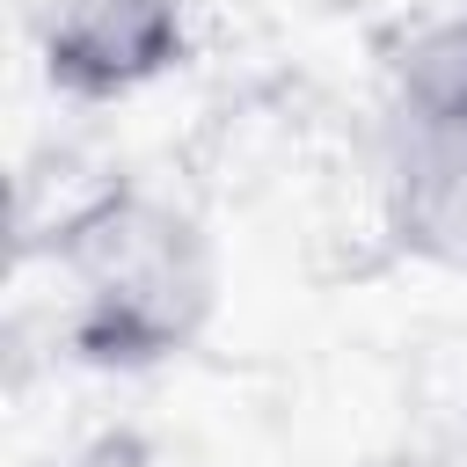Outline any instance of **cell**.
<instances>
[{
	"instance_id": "cell-2",
	"label": "cell",
	"mask_w": 467,
	"mask_h": 467,
	"mask_svg": "<svg viewBox=\"0 0 467 467\" xmlns=\"http://www.w3.org/2000/svg\"><path fill=\"white\" fill-rule=\"evenodd\" d=\"M44 80L73 102H124L182 66L190 7L182 0H51L44 15Z\"/></svg>"
},
{
	"instance_id": "cell-3",
	"label": "cell",
	"mask_w": 467,
	"mask_h": 467,
	"mask_svg": "<svg viewBox=\"0 0 467 467\" xmlns=\"http://www.w3.org/2000/svg\"><path fill=\"white\" fill-rule=\"evenodd\" d=\"M379 219L401 255L467 277V117L387 109Z\"/></svg>"
},
{
	"instance_id": "cell-1",
	"label": "cell",
	"mask_w": 467,
	"mask_h": 467,
	"mask_svg": "<svg viewBox=\"0 0 467 467\" xmlns=\"http://www.w3.org/2000/svg\"><path fill=\"white\" fill-rule=\"evenodd\" d=\"M58 285L66 343L102 372H146L182 358L219 299V270L197 219L146 190H109L66 219Z\"/></svg>"
}]
</instances>
